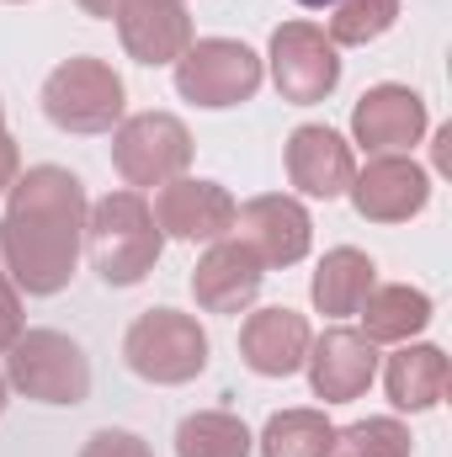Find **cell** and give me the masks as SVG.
<instances>
[{
    "instance_id": "cell-19",
    "label": "cell",
    "mask_w": 452,
    "mask_h": 457,
    "mask_svg": "<svg viewBox=\"0 0 452 457\" xmlns=\"http://www.w3.org/2000/svg\"><path fill=\"white\" fill-rule=\"evenodd\" d=\"M378 287V266L362 255V250H351V245H336L325 261H320V271H314V309L320 314H356L362 309V298Z\"/></svg>"
},
{
    "instance_id": "cell-17",
    "label": "cell",
    "mask_w": 452,
    "mask_h": 457,
    "mask_svg": "<svg viewBox=\"0 0 452 457\" xmlns=\"http://www.w3.org/2000/svg\"><path fill=\"white\" fill-rule=\"evenodd\" d=\"M261 255L250 250V245H239V239H224V245H213L203 261H197V271H192V293H197V303L208 309V314H239L255 293H261Z\"/></svg>"
},
{
    "instance_id": "cell-9",
    "label": "cell",
    "mask_w": 452,
    "mask_h": 457,
    "mask_svg": "<svg viewBox=\"0 0 452 457\" xmlns=\"http://www.w3.org/2000/svg\"><path fill=\"white\" fill-rule=\"evenodd\" d=\"M351 203L372 224H405L431 203V176L405 154H378L362 176H351Z\"/></svg>"
},
{
    "instance_id": "cell-27",
    "label": "cell",
    "mask_w": 452,
    "mask_h": 457,
    "mask_svg": "<svg viewBox=\"0 0 452 457\" xmlns=\"http://www.w3.org/2000/svg\"><path fill=\"white\" fill-rule=\"evenodd\" d=\"M11 176H16V144H11V133H5V117H0V192L11 187Z\"/></svg>"
},
{
    "instance_id": "cell-14",
    "label": "cell",
    "mask_w": 452,
    "mask_h": 457,
    "mask_svg": "<svg viewBox=\"0 0 452 457\" xmlns=\"http://www.w3.org/2000/svg\"><path fill=\"white\" fill-rule=\"evenodd\" d=\"M351 176H356V160L346 149L336 128H320V122H304L293 138H288V181L309 197H340L351 192Z\"/></svg>"
},
{
    "instance_id": "cell-16",
    "label": "cell",
    "mask_w": 452,
    "mask_h": 457,
    "mask_svg": "<svg viewBox=\"0 0 452 457\" xmlns=\"http://www.w3.org/2000/svg\"><path fill=\"white\" fill-rule=\"evenodd\" d=\"M309 341L314 336H309V320L304 314H293V309H261L239 330V356L261 378H288V372L304 367Z\"/></svg>"
},
{
    "instance_id": "cell-24",
    "label": "cell",
    "mask_w": 452,
    "mask_h": 457,
    "mask_svg": "<svg viewBox=\"0 0 452 457\" xmlns=\"http://www.w3.org/2000/svg\"><path fill=\"white\" fill-rule=\"evenodd\" d=\"M336 457H410V431L399 420H362L336 431Z\"/></svg>"
},
{
    "instance_id": "cell-12",
    "label": "cell",
    "mask_w": 452,
    "mask_h": 457,
    "mask_svg": "<svg viewBox=\"0 0 452 457\" xmlns=\"http://www.w3.org/2000/svg\"><path fill=\"white\" fill-rule=\"evenodd\" d=\"M351 133L372 154H399L426 133V102L410 86H372L351 112Z\"/></svg>"
},
{
    "instance_id": "cell-20",
    "label": "cell",
    "mask_w": 452,
    "mask_h": 457,
    "mask_svg": "<svg viewBox=\"0 0 452 457\" xmlns=\"http://www.w3.org/2000/svg\"><path fill=\"white\" fill-rule=\"evenodd\" d=\"M383 383H389V399L399 410H431L448 394V356L437 345H405L389 356Z\"/></svg>"
},
{
    "instance_id": "cell-5",
    "label": "cell",
    "mask_w": 452,
    "mask_h": 457,
    "mask_svg": "<svg viewBox=\"0 0 452 457\" xmlns=\"http://www.w3.org/2000/svg\"><path fill=\"white\" fill-rule=\"evenodd\" d=\"M43 112L64 133H113L122 117V80L102 59H70L43 80Z\"/></svg>"
},
{
    "instance_id": "cell-30",
    "label": "cell",
    "mask_w": 452,
    "mask_h": 457,
    "mask_svg": "<svg viewBox=\"0 0 452 457\" xmlns=\"http://www.w3.org/2000/svg\"><path fill=\"white\" fill-rule=\"evenodd\" d=\"M0 410H5V378H0Z\"/></svg>"
},
{
    "instance_id": "cell-7",
    "label": "cell",
    "mask_w": 452,
    "mask_h": 457,
    "mask_svg": "<svg viewBox=\"0 0 452 457\" xmlns=\"http://www.w3.org/2000/svg\"><path fill=\"white\" fill-rule=\"evenodd\" d=\"M192 160V133L171 112L128 117L113 138V165L128 187H165Z\"/></svg>"
},
{
    "instance_id": "cell-3",
    "label": "cell",
    "mask_w": 452,
    "mask_h": 457,
    "mask_svg": "<svg viewBox=\"0 0 452 457\" xmlns=\"http://www.w3.org/2000/svg\"><path fill=\"white\" fill-rule=\"evenodd\" d=\"M5 383L38 404H80L91 394V361L59 330H27L5 345Z\"/></svg>"
},
{
    "instance_id": "cell-6",
    "label": "cell",
    "mask_w": 452,
    "mask_h": 457,
    "mask_svg": "<svg viewBox=\"0 0 452 457\" xmlns=\"http://www.w3.org/2000/svg\"><path fill=\"white\" fill-rule=\"evenodd\" d=\"M176 91L197 107H239L261 91V59L234 37H197L176 59Z\"/></svg>"
},
{
    "instance_id": "cell-13",
    "label": "cell",
    "mask_w": 452,
    "mask_h": 457,
    "mask_svg": "<svg viewBox=\"0 0 452 457\" xmlns=\"http://www.w3.org/2000/svg\"><path fill=\"white\" fill-rule=\"evenodd\" d=\"M149 213L176 239H224L234 228V197L219 181H165Z\"/></svg>"
},
{
    "instance_id": "cell-4",
    "label": "cell",
    "mask_w": 452,
    "mask_h": 457,
    "mask_svg": "<svg viewBox=\"0 0 452 457\" xmlns=\"http://www.w3.org/2000/svg\"><path fill=\"white\" fill-rule=\"evenodd\" d=\"M128 367L144 378V383H187L208 367V336L197 330L192 314H176V309H149L133 320L128 341H122Z\"/></svg>"
},
{
    "instance_id": "cell-18",
    "label": "cell",
    "mask_w": 452,
    "mask_h": 457,
    "mask_svg": "<svg viewBox=\"0 0 452 457\" xmlns=\"http://www.w3.org/2000/svg\"><path fill=\"white\" fill-rule=\"evenodd\" d=\"M362 336L367 341H410L431 325V298L421 287H405V282H389V287H372L362 298Z\"/></svg>"
},
{
    "instance_id": "cell-11",
    "label": "cell",
    "mask_w": 452,
    "mask_h": 457,
    "mask_svg": "<svg viewBox=\"0 0 452 457\" xmlns=\"http://www.w3.org/2000/svg\"><path fill=\"white\" fill-rule=\"evenodd\" d=\"M309 383L325 404H351L356 394H367L372 372H378V351L362 330H325L320 341H309Z\"/></svg>"
},
{
    "instance_id": "cell-25",
    "label": "cell",
    "mask_w": 452,
    "mask_h": 457,
    "mask_svg": "<svg viewBox=\"0 0 452 457\" xmlns=\"http://www.w3.org/2000/svg\"><path fill=\"white\" fill-rule=\"evenodd\" d=\"M80 457H155V453H149L133 431H96Z\"/></svg>"
},
{
    "instance_id": "cell-23",
    "label": "cell",
    "mask_w": 452,
    "mask_h": 457,
    "mask_svg": "<svg viewBox=\"0 0 452 457\" xmlns=\"http://www.w3.org/2000/svg\"><path fill=\"white\" fill-rule=\"evenodd\" d=\"M399 21V0H336V16H331V43H372L383 37L389 27Z\"/></svg>"
},
{
    "instance_id": "cell-8",
    "label": "cell",
    "mask_w": 452,
    "mask_h": 457,
    "mask_svg": "<svg viewBox=\"0 0 452 457\" xmlns=\"http://www.w3.org/2000/svg\"><path fill=\"white\" fill-rule=\"evenodd\" d=\"M272 80L288 102H325L340 86L336 43L314 21H288L272 32Z\"/></svg>"
},
{
    "instance_id": "cell-22",
    "label": "cell",
    "mask_w": 452,
    "mask_h": 457,
    "mask_svg": "<svg viewBox=\"0 0 452 457\" xmlns=\"http://www.w3.org/2000/svg\"><path fill=\"white\" fill-rule=\"evenodd\" d=\"M250 431L245 420H234L224 410H203V415H187L181 431H176V457H250Z\"/></svg>"
},
{
    "instance_id": "cell-21",
    "label": "cell",
    "mask_w": 452,
    "mask_h": 457,
    "mask_svg": "<svg viewBox=\"0 0 452 457\" xmlns=\"http://www.w3.org/2000/svg\"><path fill=\"white\" fill-rule=\"evenodd\" d=\"M336 453V426L314 410H282L261 431V457H331Z\"/></svg>"
},
{
    "instance_id": "cell-29",
    "label": "cell",
    "mask_w": 452,
    "mask_h": 457,
    "mask_svg": "<svg viewBox=\"0 0 452 457\" xmlns=\"http://www.w3.org/2000/svg\"><path fill=\"white\" fill-rule=\"evenodd\" d=\"M298 5H309V11H325V5H336V0H298Z\"/></svg>"
},
{
    "instance_id": "cell-2",
    "label": "cell",
    "mask_w": 452,
    "mask_h": 457,
    "mask_svg": "<svg viewBox=\"0 0 452 457\" xmlns=\"http://www.w3.org/2000/svg\"><path fill=\"white\" fill-rule=\"evenodd\" d=\"M91 266L113 282L133 287L155 271L160 261V224L138 192H113L91 208Z\"/></svg>"
},
{
    "instance_id": "cell-28",
    "label": "cell",
    "mask_w": 452,
    "mask_h": 457,
    "mask_svg": "<svg viewBox=\"0 0 452 457\" xmlns=\"http://www.w3.org/2000/svg\"><path fill=\"white\" fill-rule=\"evenodd\" d=\"M80 11H91V16H117L122 0H80Z\"/></svg>"
},
{
    "instance_id": "cell-10",
    "label": "cell",
    "mask_w": 452,
    "mask_h": 457,
    "mask_svg": "<svg viewBox=\"0 0 452 457\" xmlns=\"http://www.w3.org/2000/svg\"><path fill=\"white\" fill-rule=\"evenodd\" d=\"M309 213L293 197H255L245 208H234V228L239 245H250L261 255V266H293L309 255Z\"/></svg>"
},
{
    "instance_id": "cell-15",
    "label": "cell",
    "mask_w": 452,
    "mask_h": 457,
    "mask_svg": "<svg viewBox=\"0 0 452 457\" xmlns=\"http://www.w3.org/2000/svg\"><path fill=\"white\" fill-rule=\"evenodd\" d=\"M117 32L138 64H176L192 43V21H187L181 0H122Z\"/></svg>"
},
{
    "instance_id": "cell-1",
    "label": "cell",
    "mask_w": 452,
    "mask_h": 457,
    "mask_svg": "<svg viewBox=\"0 0 452 457\" xmlns=\"http://www.w3.org/2000/svg\"><path fill=\"white\" fill-rule=\"evenodd\" d=\"M11 187L16 192H11V208L0 224L5 271L21 293L48 298L75 277L80 228H86V192L59 165H38Z\"/></svg>"
},
{
    "instance_id": "cell-26",
    "label": "cell",
    "mask_w": 452,
    "mask_h": 457,
    "mask_svg": "<svg viewBox=\"0 0 452 457\" xmlns=\"http://www.w3.org/2000/svg\"><path fill=\"white\" fill-rule=\"evenodd\" d=\"M21 336V303H16V282L0 271V351Z\"/></svg>"
}]
</instances>
